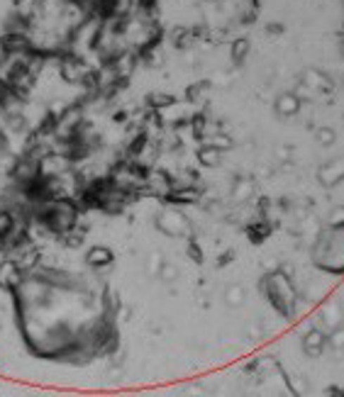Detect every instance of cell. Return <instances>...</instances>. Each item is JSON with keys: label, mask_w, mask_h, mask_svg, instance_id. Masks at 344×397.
<instances>
[{"label": "cell", "mask_w": 344, "mask_h": 397, "mask_svg": "<svg viewBox=\"0 0 344 397\" xmlns=\"http://www.w3.org/2000/svg\"><path fill=\"white\" fill-rule=\"evenodd\" d=\"M274 108H276V115H279V117H295V115L300 112V108H303V100H300L293 91L281 93V96L276 98Z\"/></svg>", "instance_id": "cell-9"}, {"label": "cell", "mask_w": 344, "mask_h": 397, "mask_svg": "<svg viewBox=\"0 0 344 397\" xmlns=\"http://www.w3.org/2000/svg\"><path fill=\"white\" fill-rule=\"evenodd\" d=\"M86 263L91 266V268H96V271L110 268V266L115 263V254H113V249H108V247H93V249H88V254H86Z\"/></svg>", "instance_id": "cell-10"}, {"label": "cell", "mask_w": 344, "mask_h": 397, "mask_svg": "<svg viewBox=\"0 0 344 397\" xmlns=\"http://www.w3.org/2000/svg\"><path fill=\"white\" fill-rule=\"evenodd\" d=\"M342 325H344V312L337 302H325V305L317 310V325L315 327H320L322 332L330 334Z\"/></svg>", "instance_id": "cell-6"}, {"label": "cell", "mask_w": 344, "mask_h": 397, "mask_svg": "<svg viewBox=\"0 0 344 397\" xmlns=\"http://www.w3.org/2000/svg\"><path fill=\"white\" fill-rule=\"evenodd\" d=\"M317 181L325 188H335L344 181V156H335V159H327L317 169Z\"/></svg>", "instance_id": "cell-5"}, {"label": "cell", "mask_w": 344, "mask_h": 397, "mask_svg": "<svg viewBox=\"0 0 344 397\" xmlns=\"http://www.w3.org/2000/svg\"><path fill=\"white\" fill-rule=\"evenodd\" d=\"M225 302L229 307H242L244 302H247V290L242 288V285H229V288L225 290Z\"/></svg>", "instance_id": "cell-14"}, {"label": "cell", "mask_w": 344, "mask_h": 397, "mask_svg": "<svg viewBox=\"0 0 344 397\" xmlns=\"http://www.w3.org/2000/svg\"><path fill=\"white\" fill-rule=\"evenodd\" d=\"M176 275H179V271H176V266L166 261V263H164V268H161V273H159V280H164V283H171V280H176Z\"/></svg>", "instance_id": "cell-20"}, {"label": "cell", "mask_w": 344, "mask_h": 397, "mask_svg": "<svg viewBox=\"0 0 344 397\" xmlns=\"http://www.w3.org/2000/svg\"><path fill=\"white\" fill-rule=\"evenodd\" d=\"M254 197V181L252 178H237L229 188V200L244 205V202H252Z\"/></svg>", "instance_id": "cell-11"}, {"label": "cell", "mask_w": 344, "mask_h": 397, "mask_svg": "<svg viewBox=\"0 0 344 397\" xmlns=\"http://www.w3.org/2000/svg\"><path fill=\"white\" fill-rule=\"evenodd\" d=\"M340 54H342V56H344V39H342V41H340Z\"/></svg>", "instance_id": "cell-21"}, {"label": "cell", "mask_w": 344, "mask_h": 397, "mask_svg": "<svg viewBox=\"0 0 344 397\" xmlns=\"http://www.w3.org/2000/svg\"><path fill=\"white\" fill-rule=\"evenodd\" d=\"M300 346H303V353L310 358L322 356V351L327 349V332H322L320 327H310L300 339Z\"/></svg>", "instance_id": "cell-7"}, {"label": "cell", "mask_w": 344, "mask_h": 397, "mask_svg": "<svg viewBox=\"0 0 344 397\" xmlns=\"http://www.w3.org/2000/svg\"><path fill=\"white\" fill-rule=\"evenodd\" d=\"M154 227L159 229L164 237H171V239L189 237V234L193 232L189 215H186L181 207H174V205H169V207H164V210L156 212Z\"/></svg>", "instance_id": "cell-3"}, {"label": "cell", "mask_w": 344, "mask_h": 397, "mask_svg": "<svg viewBox=\"0 0 344 397\" xmlns=\"http://www.w3.org/2000/svg\"><path fill=\"white\" fill-rule=\"evenodd\" d=\"M327 346H332L335 351H344V325L327 334Z\"/></svg>", "instance_id": "cell-17"}, {"label": "cell", "mask_w": 344, "mask_h": 397, "mask_svg": "<svg viewBox=\"0 0 344 397\" xmlns=\"http://www.w3.org/2000/svg\"><path fill=\"white\" fill-rule=\"evenodd\" d=\"M208 96H210V83H208V81H198V83H193V86H189V91H186V103H191L193 108H196V105H205Z\"/></svg>", "instance_id": "cell-12"}, {"label": "cell", "mask_w": 344, "mask_h": 397, "mask_svg": "<svg viewBox=\"0 0 344 397\" xmlns=\"http://www.w3.org/2000/svg\"><path fill=\"white\" fill-rule=\"evenodd\" d=\"M312 263L332 275H344V224L325 227L312 242Z\"/></svg>", "instance_id": "cell-1"}, {"label": "cell", "mask_w": 344, "mask_h": 397, "mask_svg": "<svg viewBox=\"0 0 344 397\" xmlns=\"http://www.w3.org/2000/svg\"><path fill=\"white\" fill-rule=\"evenodd\" d=\"M27 273L20 268V263L15 259H5L0 261V288L8 292H18L20 285L25 283Z\"/></svg>", "instance_id": "cell-4"}, {"label": "cell", "mask_w": 344, "mask_h": 397, "mask_svg": "<svg viewBox=\"0 0 344 397\" xmlns=\"http://www.w3.org/2000/svg\"><path fill=\"white\" fill-rule=\"evenodd\" d=\"M300 86L305 88L310 96H315V93H327L332 88V81H330V76L327 73H322V71H317V69H310V71H305V76H303V81H300Z\"/></svg>", "instance_id": "cell-8"}, {"label": "cell", "mask_w": 344, "mask_h": 397, "mask_svg": "<svg viewBox=\"0 0 344 397\" xmlns=\"http://www.w3.org/2000/svg\"><path fill=\"white\" fill-rule=\"evenodd\" d=\"M164 263H166V259H164V256H161L159 252H156V254H149L144 271H147L149 278H159V273H161V268H164Z\"/></svg>", "instance_id": "cell-16"}, {"label": "cell", "mask_w": 344, "mask_h": 397, "mask_svg": "<svg viewBox=\"0 0 344 397\" xmlns=\"http://www.w3.org/2000/svg\"><path fill=\"white\" fill-rule=\"evenodd\" d=\"M196 156H198V161L205 166V169H217V166H220V161H222V151L212 149V146H200Z\"/></svg>", "instance_id": "cell-13"}, {"label": "cell", "mask_w": 344, "mask_h": 397, "mask_svg": "<svg viewBox=\"0 0 344 397\" xmlns=\"http://www.w3.org/2000/svg\"><path fill=\"white\" fill-rule=\"evenodd\" d=\"M249 51H252V44H249L247 39H237L229 46V56H232V61H237V64H242V61L247 59Z\"/></svg>", "instance_id": "cell-15"}, {"label": "cell", "mask_w": 344, "mask_h": 397, "mask_svg": "<svg viewBox=\"0 0 344 397\" xmlns=\"http://www.w3.org/2000/svg\"><path fill=\"white\" fill-rule=\"evenodd\" d=\"M335 139H337V134H335V129H330V127H320L315 132V142L320 146H332Z\"/></svg>", "instance_id": "cell-18"}, {"label": "cell", "mask_w": 344, "mask_h": 397, "mask_svg": "<svg viewBox=\"0 0 344 397\" xmlns=\"http://www.w3.org/2000/svg\"><path fill=\"white\" fill-rule=\"evenodd\" d=\"M344 224V205H335L327 212V227H340Z\"/></svg>", "instance_id": "cell-19"}, {"label": "cell", "mask_w": 344, "mask_h": 397, "mask_svg": "<svg viewBox=\"0 0 344 397\" xmlns=\"http://www.w3.org/2000/svg\"><path fill=\"white\" fill-rule=\"evenodd\" d=\"M262 292L271 302L276 312L284 317H293L298 310V288H295L293 278L286 271H271L262 280Z\"/></svg>", "instance_id": "cell-2"}]
</instances>
